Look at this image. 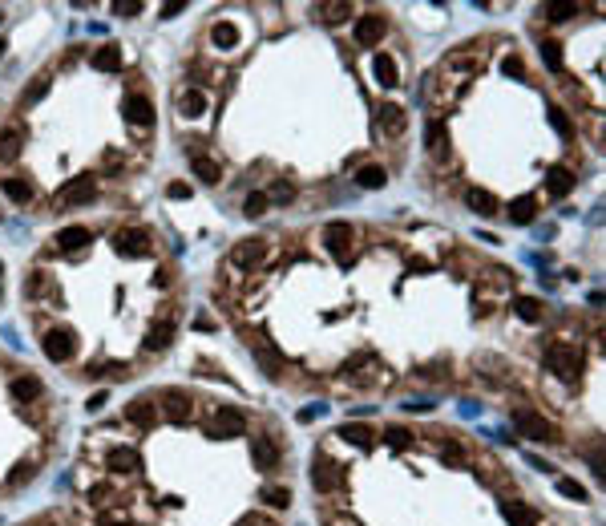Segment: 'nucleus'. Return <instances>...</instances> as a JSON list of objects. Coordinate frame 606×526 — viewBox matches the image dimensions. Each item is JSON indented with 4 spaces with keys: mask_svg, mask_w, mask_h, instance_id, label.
Instances as JSON below:
<instances>
[{
    "mask_svg": "<svg viewBox=\"0 0 606 526\" xmlns=\"http://www.w3.org/2000/svg\"><path fill=\"white\" fill-rule=\"evenodd\" d=\"M93 199H97V178L93 175L69 178V182L57 190V207H89Z\"/></svg>",
    "mask_w": 606,
    "mask_h": 526,
    "instance_id": "f257e3e1",
    "label": "nucleus"
},
{
    "mask_svg": "<svg viewBox=\"0 0 606 526\" xmlns=\"http://www.w3.org/2000/svg\"><path fill=\"white\" fill-rule=\"evenodd\" d=\"M546 364H550L562 381H578V377H582V352L570 349V345H554V349L546 352Z\"/></svg>",
    "mask_w": 606,
    "mask_h": 526,
    "instance_id": "f03ea898",
    "label": "nucleus"
},
{
    "mask_svg": "<svg viewBox=\"0 0 606 526\" xmlns=\"http://www.w3.org/2000/svg\"><path fill=\"white\" fill-rule=\"evenodd\" d=\"M41 349H44V356H49V360L65 364V360H69V356L77 352V336H73L69 328H53V332H44Z\"/></svg>",
    "mask_w": 606,
    "mask_h": 526,
    "instance_id": "7ed1b4c3",
    "label": "nucleus"
},
{
    "mask_svg": "<svg viewBox=\"0 0 606 526\" xmlns=\"http://www.w3.org/2000/svg\"><path fill=\"white\" fill-rule=\"evenodd\" d=\"M514 425H518L529 441H550V438H554V425H550L546 417L529 413V409H518V413H514Z\"/></svg>",
    "mask_w": 606,
    "mask_h": 526,
    "instance_id": "20e7f679",
    "label": "nucleus"
},
{
    "mask_svg": "<svg viewBox=\"0 0 606 526\" xmlns=\"http://www.w3.org/2000/svg\"><path fill=\"white\" fill-rule=\"evenodd\" d=\"M384 33H388V25H384V16H376V12H368V16L356 21V45H364V49H372L376 41H384Z\"/></svg>",
    "mask_w": 606,
    "mask_h": 526,
    "instance_id": "39448f33",
    "label": "nucleus"
},
{
    "mask_svg": "<svg viewBox=\"0 0 606 526\" xmlns=\"http://www.w3.org/2000/svg\"><path fill=\"white\" fill-rule=\"evenodd\" d=\"M126 421L137 425V429H154V425H158V405H154L150 397H137V401L126 405Z\"/></svg>",
    "mask_w": 606,
    "mask_h": 526,
    "instance_id": "423d86ee",
    "label": "nucleus"
},
{
    "mask_svg": "<svg viewBox=\"0 0 606 526\" xmlns=\"http://www.w3.org/2000/svg\"><path fill=\"white\" fill-rule=\"evenodd\" d=\"M263 255H267L263 239H243V243H235V247H230V263H235V267H243V271L259 267Z\"/></svg>",
    "mask_w": 606,
    "mask_h": 526,
    "instance_id": "0eeeda50",
    "label": "nucleus"
},
{
    "mask_svg": "<svg viewBox=\"0 0 606 526\" xmlns=\"http://www.w3.org/2000/svg\"><path fill=\"white\" fill-rule=\"evenodd\" d=\"M190 413H194V401L182 393H162V417L170 421V425H186L190 421Z\"/></svg>",
    "mask_w": 606,
    "mask_h": 526,
    "instance_id": "6e6552de",
    "label": "nucleus"
},
{
    "mask_svg": "<svg viewBox=\"0 0 606 526\" xmlns=\"http://www.w3.org/2000/svg\"><path fill=\"white\" fill-rule=\"evenodd\" d=\"M324 247H328L336 260H347V247H352V227H347V223H328V227H324Z\"/></svg>",
    "mask_w": 606,
    "mask_h": 526,
    "instance_id": "1a4fd4ad",
    "label": "nucleus"
},
{
    "mask_svg": "<svg viewBox=\"0 0 606 526\" xmlns=\"http://www.w3.org/2000/svg\"><path fill=\"white\" fill-rule=\"evenodd\" d=\"M311 482H315V490H324V494H332L336 486L344 482V474H340V466H336L332 458H319V462L311 466Z\"/></svg>",
    "mask_w": 606,
    "mask_h": 526,
    "instance_id": "9d476101",
    "label": "nucleus"
},
{
    "mask_svg": "<svg viewBox=\"0 0 606 526\" xmlns=\"http://www.w3.org/2000/svg\"><path fill=\"white\" fill-rule=\"evenodd\" d=\"M93 69L97 73H118L122 69V49H118V41H105L93 53Z\"/></svg>",
    "mask_w": 606,
    "mask_h": 526,
    "instance_id": "9b49d317",
    "label": "nucleus"
},
{
    "mask_svg": "<svg viewBox=\"0 0 606 526\" xmlns=\"http://www.w3.org/2000/svg\"><path fill=\"white\" fill-rule=\"evenodd\" d=\"M118 251L122 255H150V239H146V231H118Z\"/></svg>",
    "mask_w": 606,
    "mask_h": 526,
    "instance_id": "f8f14e48",
    "label": "nucleus"
},
{
    "mask_svg": "<svg viewBox=\"0 0 606 526\" xmlns=\"http://www.w3.org/2000/svg\"><path fill=\"white\" fill-rule=\"evenodd\" d=\"M574 171H566V166H550V175H546V190L554 195V199H566L570 190H574Z\"/></svg>",
    "mask_w": 606,
    "mask_h": 526,
    "instance_id": "ddd939ff",
    "label": "nucleus"
},
{
    "mask_svg": "<svg viewBox=\"0 0 606 526\" xmlns=\"http://www.w3.org/2000/svg\"><path fill=\"white\" fill-rule=\"evenodd\" d=\"M137 466H142L137 449H126V445L109 449V470H114V474H137Z\"/></svg>",
    "mask_w": 606,
    "mask_h": 526,
    "instance_id": "4468645a",
    "label": "nucleus"
},
{
    "mask_svg": "<svg viewBox=\"0 0 606 526\" xmlns=\"http://www.w3.org/2000/svg\"><path fill=\"white\" fill-rule=\"evenodd\" d=\"M376 126L388 134V138H400V134H404V110H400V105H380Z\"/></svg>",
    "mask_w": 606,
    "mask_h": 526,
    "instance_id": "2eb2a0df",
    "label": "nucleus"
},
{
    "mask_svg": "<svg viewBox=\"0 0 606 526\" xmlns=\"http://www.w3.org/2000/svg\"><path fill=\"white\" fill-rule=\"evenodd\" d=\"M251 458H255L259 470H275V466H279V445H275L271 438H259L255 445H251Z\"/></svg>",
    "mask_w": 606,
    "mask_h": 526,
    "instance_id": "dca6fc26",
    "label": "nucleus"
},
{
    "mask_svg": "<svg viewBox=\"0 0 606 526\" xmlns=\"http://www.w3.org/2000/svg\"><path fill=\"white\" fill-rule=\"evenodd\" d=\"M178 114H182V118H202V114H207V93H202V89H186V93L178 97Z\"/></svg>",
    "mask_w": 606,
    "mask_h": 526,
    "instance_id": "f3484780",
    "label": "nucleus"
},
{
    "mask_svg": "<svg viewBox=\"0 0 606 526\" xmlns=\"http://www.w3.org/2000/svg\"><path fill=\"white\" fill-rule=\"evenodd\" d=\"M126 118H130L133 126H154V105L133 93V97H126Z\"/></svg>",
    "mask_w": 606,
    "mask_h": 526,
    "instance_id": "a211bd4d",
    "label": "nucleus"
},
{
    "mask_svg": "<svg viewBox=\"0 0 606 526\" xmlns=\"http://www.w3.org/2000/svg\"><path fill=\"white\" fill-rule=\"evenodd\" d=\"M89 235L85 227H61L57 231V247H65V251H81V247H89Z\"/></svg>",
    "mask_w": 606,
    "mask_h": 526,
    "instance_id": "6ab92c4d",
    "label": "nucleus"
},
{
    "mask_svg": "<svg viewBox=\"0 0 606 526\" xmlns=\"http://www.w3.org/2000/svg\"><path fill=\"white\" fill-rule=\"evenodd\" d=\"M247 429V421H243V413L239 409H218L215 417V434H226V438H235V434H243Z\"/></svg>",
    "mask_w": 606,
    "mask_h": 526,
    "instance_id": "aec40b11",
    "label": "nucleus"
},
{
    "mask_svg": "<svg viewBox=\"0 0 606 526\" xmlns=\"http://www.w3.org/2000/svg\"><path fill=\"white\" fill-rule=\"evenodd\" d=\"M372 69H376V82L384 89H396L400 86V73H396V61H392L388 53H376V61H372Z\"/></svg>",
    "mask_w": 606,
    "mask_h": 526,
    "instance_id": "412c9836",
    "label": "nucleus"
},
{
    "mask_svg": "<svg viewBox=\"0 0 606 526\" xmlns=\"http://www.w3.org/2000/svg\"><path fill=\"white\" fill-rule=\"evenodd\" d=\"M501 514H505L510 526H538V514L529 506H521V502H501Z\"/></svg>",
    "mask_w": 606,
    "mask_h": 526,
    "instance_id": "4be33fe9",
    "label": "nucleus"
},
{
    "mask_svg": "<svg viewBox=\"0 0 606 526\" xmlns=\"http://www.w3.org/2000/svg\"><path fill=\"white\" fill-rule=\"evenodd\" d=\"M255 360L263 364V373H267V377H279V373H283V356L271 349L267 340H263V345H255Z\"/></svg>",
    "mask_w": 606,
    "mask_h": 526,
    "instance_id": "5701e85b",
    "label": "nucleus"
},
{
    "mask_svg": "<svg viewBox=\"0 0 606 526\" xmlns=\"http://www.w3.org/2000/svg\"><path fill=\"white\" fill-rule=\"evenodd\" d=\"M465 203H469V211H473V215H485V219H489V215L497 211L493 195H489V190H481V186H473V190L465 195Z\"/></svg>",
    "mask_w": 606,
    "mask_h": 526,
    "instance_id": "b1692460",
    "label": "nucleus"
},
{
    "mask_svg": "<svg viewBox=\"0 0 606 526\" xmlns=\"http://www.w3.org/2000/svg\"><path fill=\"white\" fill-rule=\"evenodd\" d=\"M356 182H360L364 190H380V186H388V171H384V166H360V171H356Z\"/></svg>",
    "mask_w": 606,
    "mask_h": 526,
    "instance_id": "393cba45",
    "label": "nucleus"
},
{
    "mask_svg": "<svg viewBox=\"0 0 606 526\" xmlns=\"http://www.w3.org/2000/svg\"><path fill=\"white\" fill-rule=\"evenodd\" d=\"M170 340H174V328H170V324H154V328L146 332V352L170 349Z\"/></svg>",
    "mask_w": 606,
    "mask_h": 526,
    "instance_id": "a878e982",
    "label": "nucleus"
},
{
    "mask_svg": "<svg viewBox=\"0 0 606 526\" xmlns=\"http://www.w3.org/2000/svg\"><path fill=\"white\" fill-rule=\"evenodd\" d=\"M0 190H4L12 203H33V186H29L25 178H4V182H0Z\"/></svg>",
    "mask_w": 606,
    "mask_h": 526,
    "instance_id": "bb28decb",
    "label": "nucleus"
},
{
    "mask_svg": "<svg viewBox=\"0 0 606 526\" xmlns=\"http://www.w3.org/2000/svg\"><path fill=\"white\" fill-rule=\"evenodd\" d=\"M267 203H279V207H291V203H295V186H291L287 178H275V182H271V190H267Z\"/></svg>",
    "mask_w": 606,
    "mask_h": 526,
    "instance_id": "cd10ccee",
    "label": "nucleus"
},
{
    "mask_svg": "<svg viewBox=\"0 0 606 526\" xmlns=\"http://www.w3.org/2000/svg\"><path fill=\"white\" fill-rule=\"evenodd\" d=\"M21 146H25L21 130H4L0 134V162H12V158L21 154Z\"/></svg>",
    "mask_w": 606,
    "mask_h": 526,
    "instance_id": "c85d7f7f",
    "label": "nucleus"
},
{
    "mask_svg": "<svg viewBox=\"0 0 606 526\" xmlns=\"http://www.w3.org/2000/svg\"><path fill=\"white\" fill-rule=\"evenodd\" d=\"M194 175H198V182H207V186H215L218 178H222V171H218L215 158H207V154H198L194 158Z\"/></svg>",
    "mask_w": 606,
    "mask_h": 526,
    "instance_id": "c756f323",
    "label": "nucleus"
},
{
    "mask_svg": "<svg viewBox=\"0 0 606 526\" xmlns=\"http://www.w3.org/2000/svg\"><path fill=\"white\" fill-rule=\"evenodd\" d=\"M8 393L16 397V401H33V397L41 393V381H37V377H16V381L8 385Z\"/></svg>",
    "mask_w": 606,
    "mask_h": 526,
    "instance_id": "7c9ffc66",
    "label": "nucleus"
},
{
    "mask_svg": "<svg viewBox=\"0 0 606 526\" xmlns=\"http://www.w3.org/2000/svg\"><path fill=\"white\" fill-rule=\"evenodd\" d=\"M259 498L271 506V510H287V506H291V490H283V486H267Z\"/></svg>",
    "mask_w": 606,
    "mask_h": 526,
    "instance_id": "2f4dec72",
    "label": "nucleus"
},
{
    "mask_svg": "<svg viewBox=\"0 0 606 526\" xmlns=\"http://www.w3.org/2000/svg\"><path fill=\"white\" fill-rule=\"evenodd\" d=\"M340 438L352 441V445H360V449H372V429H368V425H344Z\"/></svg>",
    "mask_w": 606,
    "mask_h": 526,
    "instance_id": "473e14b6",
    "label": "nucleus"
},
{
    "mask_svg": "<svg viewBox=\"0 0 606 526\" xmlns=\"http://www.w3.org/2000/svg\"><path fill=\"white\" fill-rule=\"evenodd\" d=\"M324 25H344L347 16H352V4H344V0H336V4H324Z\"/></svg>",
    "mask_w": 606,
    "mask_h": 526,
    "instance_id": "72a5a7b5",
    "label": "nucleus"
},
{
    "mask_svg": "<svg viewBox=\"0 0 606 526\" xmlns=\"http://www.w3.org/2000/svg\"><path fill=\"white\" fill-rule=\"evenodd\" d=\"M211 37H215L218 49H235V45H239V29H235V25H226V21H218Z\"/></svg>",
    "mask_w": 606,
    "mask_h": 526,
    "instance_id": "f704fd0d",
    "label": "nucleus"
},
{
    "mask_svg": "<svg viewBox=\"0 0 606 526\" xmlns=\"http://www.w3.org/2000/svg\"><path fill=\"white\" fill-rule=\"evenodd\" d=\"M533 215H538L533 199H518V203L510 207V219H514V223H521V227H525V223H533Z\"/></svg>",
    "mask_w": 606,
    "mask_h": 526,
    "instance_id": "c9c22d12",
    "label": "nucleus"
},
{
    "mask_svg": "<svg viewBox=\"0 0 606 526\" xmlns=\"http://www.w3.org/2000/svg\"><path fill=\"white\" fill-rule=\"evenodd\" d=\"M514 312H518L525 324H538V320H542V304H538V300H525V296L514 300Z\"/></svg>",
    "mask_w": 606,
    "mask_h": 526,
    "instance_id": "e433bc0d",
    "label": "nucleus"
},
{
    "mask_svg": "<svg viewBox=\"0 0 606 526\" xmlns=\"http://www.w3.org/2000/svg\"><path fill=\"white\" fill-rule=\"evenodd\" d=\"M542 61H546L554 73H562V45L558 41H542Z\"/></svg>",
    "mask_w": 606,
    "mask_h": 526,
    "instance_id": "4c0bfd02",
    "label": "nucleus"
},
{
    "mask_svg": "<svg viewBox=\"0 0 606 526\" xmlns=\"http://www.w3.org/2000/svg\"><path fill=\"white\" fill-rule=\"evenodd\" d=\"M546 118H550V126H554V130L562 134V138H574V122L566 118V114L558 110V105H550V114H546Z\"/></svg>",
    "mask_w": 606,
    "mask_h": 526,
    "instance_id": "58836bf2",
    "label": "nucleus"
},
{
    "mask_svg": "<svg viewBox=\"0 0 606 526\" xmlns=\"http://www.w3.org/2000/svg\"><path fill=\"white\" fill-rule=\"evenodd\" d=\"M558 494H562V498H570V502H586V490L574 482V478H558Z\"/></svg>",
    "mask_w": 606,
    "mask_h": 526,
    "instance_id": "ea45409f",
    "label": "nucleus"
},
{
    "mask_svg": "<svg viewBox=\"0 0 606 526\" xmlns=\"http://www.w3.org/2000/svg\"><path fill=\"white\" fill-rule=\"evenodd\" d=\"M263 211H267V195H259V190H255V195H247L243 215H247V219H263Z\"/></svg>",
    "mask_w": 606,
    "mask_h": 526,
    "instance_id": "a19ab883",
    "label": "nucleus"
},
{
    "mask_svg": "<svg viewBox=\"0 0 606 526\" xmlns=\"http://www.w3.org/2000/svg\"><path fill=\"white\" fill-rule=\"evenodd\" d=\"M33 474H37V462L29 458V462H21V466H16V470L8 474V482H12V486H25L29 478H33Z\"/></svg>",
    "mask_w": 606,
    "mask_h": 526,
    "instance_id": "79ce46f5",
    "label": "nucleus"
},
{
    "mask_svg": "<svg viewBox=\"0 0 606 526\" xmlns=\"http://www.w3.org/2000/svg\"><path fill=\"white\" fill-rule=\"evenodd\" d=\"M44 93H49V77H37V82H29V86H25V105L41 101Z\"/></svg>",
    "mask_w": 606,
    "mask_h": 526,
    "instance_id": "37998d69",
    "label": "nucleus"
},
{
    "mask_svg": "<svg viewBox=\"0 0 606 526\" xmlns=\"http://www.w3.org/2000/svg\"><path fill=\"white\" fill-rule=\"evenodd\" d=\"M384 441H388L392 449H408V445H412V434H408V429H400V425H392L388 434H384Z\"/></svg>",
    "mask_w": 606,
    "mask_h": 526,
    "instance_id": "c03bdc74",
    "label": "nucleus"
},
{
    "mask_svg": "<svg viewBox=\"0 0 606 526\" xmlns=\"http://www.w3.org/2000/svg\"><path fill=\"white\" fill-rule=\"evenodd\" d=\"M546 12H550V21H570V16L578 12V4H574V0H558V4H550Z\"/></svg>",
    "mask_w": 606,
    "mask_h": 526,
    "instance_id": "a18cd8bd",
    "label": "nucleus"
},
{
    "mask_svg": "<svg viewBox=\"0 0 606 526\" xmlns=\"http://www.w3.org/2000/svg\"><path fill=\"white\" fill-rule=\"evenodd\" d=\"M429 150H433V154H440V150H445V126H440V122H433V126H429Z\"/></svg>",
    "mask_w": 606,
    "mask_h": 526,
    "instance_id": "49530a36",
    "label": "nucleus"
},
{
    "mask_svg": "<svg viewBox=\"0 0 606 526\" xmlns=\"http://www.w3.org/2000/svg\"><path fill=\"white\" fill-rule=\"evenodd\" d=\"M501 65H505V73H510V77H525V65H521V57H514V53H510V57H505V61H501Z\"/></svg>",
    "mask_w": 606,
    "mask_h": 526,
    "instance_id": "de8ad7c7",
    "label": "nucleus"
},
{
    "mask_svg": "<svg viewBox=\"0 0 606 526\" xmlns=\"http://www.w3.org/2000/svg\"><path fill=\"white\" fill-rule=\"evenodd\" d=\"M137 8H142L137 0H114V12L118 16H137Z\"/></svg>",
    "mask_w": 606,
    "mask_h": 526,
    "instance_id": "09e8293b",
    "label": "nucleus"
},
{
    "mask_svg": "<svg viewBox=\"0 0 606 526\" xmlns=\"http://www.w3.org/2000/svg\"><path fill=\"white\" fill-rule=\"evenodd\" d=\"M166 195H170V199H190V186H186V182H170Z\"/></svg>",
    "mask_w": 606,
    "mask_h": 526,
    "instance_id": "8fccbe9b",
    "label": "nucleus"
},
{
    "mask_svg": "<svg viewBox=\"0 0 606 526\" xmlns=\"http://www.w3.org/2000/svg\"><path fill=\"white\" fill-rule=\"evenodd\" d=\"M461 458H465V453H461V445H445V462H449V466H453V462L461 466Z\"/></svg>",
    "mask_w": 606,
    "mask_h": 526,
    "instance_id": "3c124183",
    "label": "nucleus"
},
{
    "mask_svg": "<svg viewBox=\"0 0 606 526\" xmlns=\"http://www.w3.org/2000/svg\"><path fill=\"white\" fill-rule=\"evenodd\" d=\"M186 8V0H170V4H162V16H178Z\"/></svg>",
    "mask_w": 606,
    "mask_h": 526,
    "instance_id": "603ef678",
    "label": "nucleus"
},
{
    "mask_svg": "<svg viewBox=\"0 0 606 526\" xmlns=\"http://www.w3.org/2000/svg\"><path fill=\"white\" fill-rule=\"evenodd\" d=\"M319 413H324V405H307V409H303V413H300V421H315Z\"/></svg>",
    "mask_w": 606,
    "mask_h": 526,
    "instance_id": "864d4df0",
    "label": "nucleus"
},
{
    "mask_svg": "<svg viewBox=\"0 0 606 526\" xmlns=\"http://www.w3.org/2000/svg\"><path fill=\"white\" fill-rule=\"evenodd\" d=\"M449 368H417V377H429V381H440Z\"/></svg>",
    "mask_w": 606,
    "mask_h": 526,
    "instance_id": "5fc2aeb1",
    "label": "nucleus"
},
{
    "mask_svg": "<svg viewBox=\"0 0 606 526\" xmlns=\"http://www.w3.org/2000/svg\"><path fill=\"white\" fill-rule=\"evenodd\" d=\"M85 405H89V413H97V409H105V393H93V397H89V401H85Z\"/></svg>",
    "mask_w": 606,
    "mask_h": 526,
    "instance_id": "6e6d98bb",
    "label": "nucleus"
},
{
    "mask_svg": "<svg viewBox=\"0 0 606 526\" xmlns=\"http://www.w3.org/2000/svg\"><path fill=\"white\" fill-rule=\"evenodd\" d=\"M101 526H118V523H101Z\"/></svg>",
    "mask_w": 606,
    "mask_h": 526,
    "instance_id": "4d7b16f0",
    "label": "nucleus"
},
{
    "mask_svg": "<svg viewBox=\"0 0 606 526\" xmlns=\"http://www.w3.org/2000/svg\"><path fill=\"white\" fill-rule=\"evenodd\" d=\"M247 526H263V523H247Z\"/></svg>",
    "mask_w": 606,
    "mask_h": 526,
    "instance_id": "13d9d810",
    "label": "nucleus"
},
{
    "mask_svg": "<svg viewBox=\"0 0 606 526\" xmlns=\"http://www.w3.org/2000/svg\"><path fill=\"white\" fill-rule=\"evenodd\" d=\"M0 53H4V41H0Z\"/></svg>",
    "mask_w": 606,
    "mask_h": 526,
    "instance_id": "bf43d9fd",
    "label": "nucleus"
}]
</instances>
